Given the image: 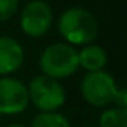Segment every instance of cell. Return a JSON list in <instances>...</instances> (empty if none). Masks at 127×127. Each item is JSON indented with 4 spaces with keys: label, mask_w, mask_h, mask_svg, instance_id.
<instances>
[{
    "label": "cell",
    "mask_w": 127,
    "mask_h": 127,
    "mask_svg": "<svg viewBox=\"0 0 127 127\" xmlns=\"http://www.w3.org/2000/svg\"><path fill=\"white\" fill-rule=\"evenodd\" d=\"M5 127H29V126H26L23 123H11V124H6Z\"/></svg>",
    "instance_id": "cell-13"
},
{
    "label": "cell",
    "mask_w": 127,
    "mask_h": 127,
    "mask_svg": "<svg viewBox=\"0 0 127 127\" xmlns=\"http://www.w3.org/2000/svg\"><path fill=\"white\" fill-rule=\"evenodd\" d=\"M57 30L63 37V42L76 48L93 43L97 39L99 23L88 9L72 6L60 14L57 20Z\"/></svg>",
    "instance_id": "cell-1"
},
{
    "label": "cell",
    "mask_w": 127,
    "mask_h": 127,
    "mask_svg": "<svg viewBox=\"0 0 127 127\" xmlns=\"http://www.w3.org/2000/svg\"><path fill=\"white\" fill-rule=\"evenodd\" d=\"M26 58L23 45L11 36H0V78L21 69Z\"/></svg>",
    "instance_id": "cell-7"
},
{
    "label": "cell",
    "mask_w": 127,
    "mask_h": 127,
    "mask_svg": "<svg viewBox=\"0 0 127 127\" xmlns=\"http://www.w3.org/2000/svg\"><path fill=\"white\" fill-rule=\"evenodd\" d=\"M29 100L40 112H55L66 103L67 94L61 81L46 75H36L27 84Z\"/></svg>",
    "instance_id": "cell-3"
},
{
    "label": "cell",
    "mask_w": 127,
    "mask_h": 127,
    "mask_svg": "<svg viewBox=\"0 0 127 127\" xmlns=\"http://www.w3.org/2000/svg\"><path fill=\"white\" fill-rule=\"evenodd\" d=\"M54 24V11L45 0H30L20 14L21 32L33 39L48 34Z\"/></svg>",
    "instance_id": "cell-5"
},
{
    "label": "cell",
    "mask_w": 127,
    "mask_h": 127,
    "mask_svg": "<svg viewBox=\"0 0 127 127\" xmlns=\"http://www.w3.org/2000/svg\"><path fill=\"white\" fill-rule=\"evenodd\" d=\"M114 105L117 108H124L127 109V90L124 87H118L115 97H114Z\"/></svg>",
    "instance_id": "cell-12"
},
{
    "label": "cell",
    "mask_w": 127,
    "mask_h": 127,
    "mask_svg": "<svg viewBox=\"0 0 127 127\" xmlns=\"http://www.w3.org/2000/svg\"><path fill=\"white\" fill-rule=\"evenodd\" d=\"M29 127H72L69 118L61 112H39L33 117Z\"/></svg>",
    "instance_id": "cell-10"
},
{
    "label": "cell",
    "mask_w": 127,
    "mask_h": 127,
    "mask_svg": "<svg viewBox=\"0 0 127 127\" xmlns=\"http://www.w3.org/2000/svg\"><path fill=\"white\" fill-rule=\"evenodd\" d=\"M78 61L79 67L85 72H97L103 70L108 64V52L103 46L97 43H88L81 46L78 51Z\"/></svg>",
    "instance_id": "cell-8"
},
{
    "label": "cell",
    "mask_w": 127,
    "mask_h": 127,
    "mask_svg": "<svg viewBox=\"0 0 127 127\" xmlns=\"http://www.w3.org/2000/svg\"><path fill=\"white\" fill-rule=\"evenodd\" d=\"M117 90L118 84L115 78L105 69L97 72H87L79 82V91L84 102L93 108L105 109L112 105Z\"/></svg>",
    "instance_id": "cell-4"
},
{
    "label": "cell",
    "mask_w": 127,
    "mask_h": 127,
    "mask_svg": "<svg viewBox=\"0 0 127 127\" xmlns=\"http://www.w3.org/2000/svg\"><path fill=\"white\" fill-rule=\"evenodd\" d=\"M37 63L42 75L58 81L66 79L75 75L79 69L78 49L66 42H55L40 52Z\"/></svg>",
    "instance_id": "cell-2"
},
{
    "label": "cell",
    "mask_w": 127,
    "mask_h": 127,
    "mask_svg": "<svg viewBox=\"0 0 127 127\" xmlns=\"http://www.w3.org/2000/svg\"><path fill=\"white\" fill-rule=\"evenodd\" d=\"M99 127H127V109L124 108H105L99 115Z\"/></svg>",
    "instance_id": "cell-9"
},
{
    "label": "cell",
    "mask_w": 127,
    "mask_h": 127,
    "mask_svg": "<svg viewBox=\"0 0 127 127\" xmlns=\"http://www.w3.org/2000/svg\"><path fill=\"white\" fill-rule=\"evenodd\" d=\"M30 105L27 85L14 76L0 78V115H18Z\"/></svg>",
    "instance_id": "cell-6"
},
{
    "label": "cell",
    "mask_w": 127,
    "mask_h": 127,
    "mask_svg": "<svg viewBox=\"0 0 127 127\" xmlns=\"http://www.w3.org/2000/svg\"><path fill=\"white\" fill-rule=\"evenodd\" d=\"M20 8V0H0V23L9 21Z\"/></svg>",
    "instance_id": "cell-11"
}]
</instances>
